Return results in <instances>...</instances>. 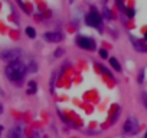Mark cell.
<instances>
[{"mask_svg":"<svg viewBox=\"0 0 147 138\" xmlns=\"http://www.w3.org/2000/svg\"><path fill=\"white\" fill-rule=\"evenodd\" d=\"M131 42H133V45H134V49H136V51H138V52H147V46H146L143 42H140V40H137V39H134V37H131Z\"/></svg>","mask_w":147,"mask_h":138,"instance_id":"cell-8","label":"cell"},{"mask_svg":"<svg viewBox=\"0 0 147 138\" xmlns=\"http://www.w3.org/2000/svg\"><path fill=\"white\" fill-rule=\"evenodd\" d=\"M26 35H28L29 37H35V36H36V32H35L33 28H26Z\"/></svg>","mask_w":147,"mask_h":138,"instance_id":"cell-11","label":"cell"},{"mask_svg":"<svg viewBox=\"0 0 147 138\" xmlns=\"http://www.w3.org/2000/svg\"><path fill=\"white\" fill-rule=\"evenodd\" d=\"M110 63H111V66L115 69L117 72H120V71H121V66H120V63H118V60H117L115 58H110Z\"/></svg>","mask_w":147,"mask_h":138,"instance_id":"cell-9","label":"cell"},{"mask_svg":"<svg viewBox=\"0 0 147 138\" xmlns=\"http://www.w3.org/2000/svg\"><path fill=\"white\" fill-rule=\"evenodd\" d=\"M44 39L48 40V42L56 43V42H61L62 39H64V36H62L61 33H56V32H46V33L44 35Z\"/></svg>","mask_w":147,"mask_h":138,"instance_id":"cell-6","label":"cell"},{"mask_svg":"<svg viewBox=\"0 0 147 138\" xmlns=\"http://www.w3.org/2000/svg\"><path fill=\"white\" fill-rule=\"evenodd\" d=\"M87 23L92 28H98L100 23H101V16L98 12H91L88 16H87Z\"/></svg>","mask_w":147,"mask_h":138,"instance_id":"cell-5","label":"cell"},{"mask_svg":"<svg viewBox=\"0 0 147 138\" xmlns=\"http://www.w3.org/2000/svg\"><path fill=\"white\" fill-rule=\"evenodd\" d=\"M144 39H146V40H147V33H146V36H144Z\"/></svg>","mask_w":147,"mask_h":138,"instance_id":"cell-19","label":"cell"},{"mask_svg":"<svg viewBox=\"0 0 147 138\" xmlns=\"http://www.w3.org/2000/svg\"><path fill=\"white\" fill-rule=\"evenodd\" d=\"M146 138H147V132H146Z\"/></svg>","mask_w":147,"mask_h":138,"instance_id":"cell-20","label":"cell"},{"mask_svg":"<svg viewBox=\"0 0 147 138\" xmlns=\"http://www.w3.org/2000/svg\"><path fill=\"white\" fill-rule=\"evenodd\" d=\"M64 53H65V51H64V49H56L53 55H55V58H61V56L64 55Z\"/></svg>","mask_w":147,"mask_h":138,"instance_id":"cell-12","label":"cell"},{"mask_svg":"<svg viewBox=\"0 0 147 138\" xmlns=\"http://www.w3.org/2000/svg\"><path fill=\"white\" fill-rule=\"evenodd\" d=\"M125 12H127V16H129V17H133V16H134V10H133V9H127Z\"/></svg>","mask_w":147,"mask_h":138,"instance_id":"cell-17","label":"cell"},{"mask_svg":"<svg viewBox=\"0 0 147 138\" xmlns=\"http://www.w3.org/2000/svg\"><path fill=\"white\" fill-rule=\"evenodd\" d=\"M26 74V66L17 60V62H13V63H9L7 68H6V76L12 81V82H19L22 81L23 76Z\"/></svg>","mask_w":147,"mask_h":138,"instance_id":"cell-1","label":"cell"},{"mask_svg":"<svg viewBox=\"0 0 147 138\" xmlns=\"http://www.w3.org/2000/svg\"><path fill=\"white\" fill-rule=\"evenodd\" d=\"M78 45L81 46L82 49H87V51H94L95 49V43L92 39H88V37H78Z\"/></svg>","mask_w":147,"mask_h":138,"instance_id":"cell-4","label":"cell"},{"mask_svg":"<svg viewBox=\"0 0 147 138\" xmlns=\"http://www.w3.org/2000/svg\"><path fill=\"white\" fill-rule=\"evenodd\" d=\"M35 92H36V83L30 82L29 83V89H28V94H35Z\"/></svg>","mask_w":147,"mask_h":138,"instance_id":"cell-10","label":"cell"},{"mask_svg":"<svg viewBox=\"0 0 147 138\" xmlns=\"http://www.w3.org/2000/svg\"><path fill=\"white\" fill-rule=\"evenodd\" d=\"M0 131H2V127H0Z\"/></svg>","mask_w":147,"mask_h":138,"instance_id":"cell-21","label":"cell"},{"mask_svg":"<svg viewBox=\"0 0 147 138\" xmlns=\"http://www.w3.org/2000/svg\"><path fill=\"white\" fill-rule=\"evenodd\" d=\"M22 137H23V129H22L20 125L13 127L10 129V132H9V138H22Z\"/></svg>","mask_w":147,"mask_h":138,"instance_id":"cell-7","label":"cell"},{"mask_svg":"<svg viewBox=\"0 0 147 138\" xmlns=\"http://www.w3.org/2000/svg\"><path fill=\"white\" fill-rule=\"evenodd\" d=\"M33 138H38V134H35V135H33Z\"/></svg>","mask_w":147,"mask_h":138,"instance_id":"cell-18","label":"cell"},{"mask_svg":"<svg viewBox=\"0 0 147 138\" xmlns=\"http://www.w3.org/2000/svg\"><path fill=\"white\" fill-rule=\"evenodd\" d=\"M141 99L144 102V106L147 108V92H143V94H141Z\"/></svg>","mask_w":147,"mask_h":138,"instance_id":"cell-14","label":"cell"},{"mask_svg":"<svg viewBox=\"0 0 147 138\" xmlns=\"http://www.w3.org/2000/svg\"><path fill=\"white\" fill-rule=\"evenodd\" d=\"M144 81V71H143V69H141V71H140V75H138V82L141 83Z\"/></svg>","mask_w":147,"mask_h":138,"instance_id":"cell-16","label":"cell"},{"mask_svg":"<svg viewBox=\"0 0 147 138\" xmlns=\"http://www.w3.org/2000/svg\"><path fill=\"white\" fill-rule=\"evenodd\" d=\"M100 56H101L102 59H104V58H107V56H108L107 51H105V49H101V51H100Z\"/></svg>","mask_w":147,"mask_h":138,"instance_id":"cell-15","label":"cell"},{"mask_svg":"<svg viewBox=\"0 0 147 138\" xmlns=\"http://www.w3.org/2000/svg\"><path fill=\"white\" fill-rule=\"evenodd\" d=\"M20 55H22V51L15 48V49H7V51H3L2 53H0V58H2L3 60H6V62L13 63V62H17V60H19Z\"/></svg>","mask_w":147,"mask_h":138,"instance_id":"cell-2","label":"cell"},{"mask_svg":"<svg viewBox=\"0 0 147 138\" xmlns=\"http://www.w3.org/2000/svg\"><path fill=\"white\" fill-rule=\"evenodd\" d=\"M29 71H30V72H36V71H38V66H36L35 62H32V63L29 65Z\"/></svg>","mask_w":147,"mask_h":138,"instance_id":"cell-13","label":"cell"},{"mask_svg":"<svg viewBox=\"0 0 147 138\" xmlns=\"http://www.w3.org/2000/svg\"><path fill=\"white\" fill-rule=\"evenodd\" d=\"M124 132L125 134H136L138 131V121L134 118V117H129L124 122V127H123Z\"/></svg>","mask_w":147,"mask_h":138,"instance_id":"cell-3","label":"cell"}]
</instances>
